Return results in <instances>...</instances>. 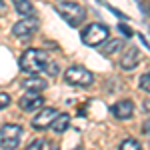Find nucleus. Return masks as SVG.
<instances>
[{
    "label": "nucleus",
    "instance_id": "obj_1",
    "mask_svg": "<svg viewBox=\"0 0 150 150\" xmlns=\"http://www.w3.org/2000/svg\"><path fill=\"white\" fill-rule=\"evenodd\" d=\"M48 64H50L48 54L38 48H28L20 56V68L28 74H38L42 70H48Z\"/></svg>",
    "mask_w": 150,
    "mask_h": 150
},
{
    "label": "nucleus",
    "instance_id": "obj_2",
    "mask_svg": "<svg viewBox=\"0 0 150 150\" xmlns=\"http://www.w3.org/2000/svg\"><path fill=\"white\" fill-rule=\"evenodd\" d=\"M56 10L70 26H78L86 18V10H84V6L78 4V2H66V0H62V2L56 4Z\"/></svg>",
    "mask_w": 150,
    "mask_h": 150
},
{
    "label": "nucleus",
    "instance_id": "obj_3",
    "mask_svg": "<svg viewBox=\"0 0 150 150\" xmlns=\"http://www.w3.org/2000/svg\"><path fill=\"white\" fill-rule=\"evenodd\" d=\"M22 138V128L18 124H4L0 128V148L2 150H16Z\"/></svg>",
    "mask_w": 150,
    "mask_h": 150
},
{
    "label": "nucleus",
    "instance_id": "obj_4",
    "mask_svg": "<svg viewBox=\"0 0 150 150\" xmlns=\"http://www.w3.org/2000/svg\"><path fill=\"white\" fill-rule=\"evenodd\" d=\"M64 80L68 82L70 86H78V88H86L94 82V76L90 70L82 68V66H70L64 72Z\"/></svg>",
    "mask_w": 150,
    "mask_h": 150
},
{
    "label": "nucleus",
    "instance_id": "obj_5",
    "mask_svg": "<svg viewBox=\"0 0 150 150\" xmlns=\"http://www.w3.org/2000/svg\"><path fill=\"white\" fill-rule=\"evenodd\" d=\"M108 40V28L104 24H90L84 32H82V42L86 46H98Z\"/></svg>",
    "mask_w": 150,
    "mask_h": 150
},
{
    "label": "nucleus",
    "instance_id": "obj_6",
    "mask_svg": "<svg viewBox=\"0 0 150 150\" xmlns=\"http://www.w3.org/2000/svg\"><path fill=\"white\" fill-rule=\"evenodd\" d=\"M42 104H44L42 94L32 92V90H26V94L18 100V106L22 108L24 112H34V110H38V108H42Z\"/></svg>",
    "mask_w": 150,
    "mask_h": 150
},
{
    "label": "nucleus",
    "instance_id": "obj_7",
    "mask_svg": "<svg viewBox=\"0 0 150 150\" xmlns=\"http://www.w3.org/2000/svg\"><path fill=\"white\" fill-rule=\"evenodd\" d=\"M38 28V20L36 18H22L12 26V34L16 38H28L30 34H34Z\"/></svg>",
    "mask_w": 150,
    "mask_h": 150
},
{
    "label": "nucleus",
    "instance_id": "obj_8",
    "mask_svg": "<svg viewBox=\"0 0 150 150\" xmlns=\"http://www.w3.org/2000/svg\"><path fill=\"white\" fill-rule=\"evenodd\" d=\"M60 114L56 108H42L38 114L32 118V126L36 128V130H42V128H48L52 122H54V118Z\"/></svg>",
    "mask_w": 150,
    "mask_h": 150
},
{
    "label": "nucleus",
    "instance_id": "obj_9",
    "mask_svg": "<svg viewBox=\"0 0 150 150\" xmlns=\"http://www.w3.org/2000/svg\"><path fill=\"white\" fill-rule=\"evenodd\" d=\"M138 62H140V52H138V48H134V46H130L120 58V66L124 70H134L138 66Z\"/></svg>",
    "mask_w": 150,
    "mask_h": 150
},
{
    "label": "nucleus",
    "instance_id": "obj_10",
    "mask_svg": "<svg viewBox=\"0 0 150 150\" xmlns=\"http://www.w3.org/2000/svg\"><path fill=\"white\" fill-rule=\"evenodd\" d=\"M132 112H134V104H132V100H118V102L112 106V114H114L118 120H126V118H130Z\"/></svg>",
    "mask_w": 150,
    "mask_h": 150
},
{
    "label": "nucleus",
    "instance_id": "obj_11",
    "mask_svg": "<svg viewBox=\"0 0 150 150\" xmlns=\"http://www.w3.org/2000/svg\"><path fill=\"white\" fill-rule=\"evenodd\" d=\"M22 86L26 88V90L40 92V90H44V88L48 86V82L44 80V78H38V76H34V74H32V78H26V80L22 82Z\"/></svg>",
    "mask_w": 150,
    "mask_h": 150
},
{
    "label": "nucleus",
    "instance_id": "obj_12",
    "mask_svg": "<svg viewBox=\"0 0 150 150\" xmlns=\"http://www.w3.org/2000/svg\"><path fill=\"white\" fill-rule=\"evenodd\" d=\"M120 48H122V40H120V38L106 40V42H102V54L104 56H112V54H116Z\"/></svg>",
    "mask_w": 150,
    "mask_h": 150
},
{
    "label": "nucleus",
    "instance_id": "obj_13",
    "mask_svg": "<svg viewBox=\"0 0 150 150\" xmlns=\"http://www.w3.org/2000/svg\"><path fill=\"white\" fill-rule=\"evenodd\" d=\"M68 124H70V116H68V114H64V112H60V114L54 118V122H52L50 126H52V130H54V132L62 134V132L68 128Z\"/></svg>",
    "mask_w": 150,
    "mask_h": 150
},
{
    "label": "nucleus",
    "instance_id": "obj_14",
    "mask_svg": "<svg viewBox=\"0 0 150 150\" xmlns=\"http://www.w3.org/2000/svg\"><path fill=\"white\" fill-rule=\"evenodd\" d=\"M14 2V8L18 14H22V16H30L34 8H32V4H30V0H12Z\"/></svg>",
    "mask_w": 150,
    "mask_h": 150
},
{
    "label": "nucleus",
    "instance_id": "obj_15",
    "mask_svg": "<svg viewBox=\"0 0 150 150\" xmlns=\"http://www.w3.org/2000/svg\"><path fill=\"white\" fill-rule=\"evenodd\" d=\"M118 150H142V146H140V142L138 140H134V138H126L122 144H120V148Z\"/></svg>",
    "mask_w": 150,
    "mask_h": 150
},
{
    "label": "nucleus",
    "instance_id": "obj_16",
    "mask_svg": "<svg viewBox=\"0 0 150 150\" xmlns=\"http://www.w3.org/2000/svg\"><path fill=\"white\" fill-rule=\"evenodd\" d=\"M26 150H48V142L46 140H34Z\"/></svg>",
    "mask_w": 150,
    "mask_h": 150
},
{
    "label": "nucleus",
    "instance_id": "obj_17",
    "mask_svg": "<svg viewBox=\"0 0 150 150\" xmlns=\"http://www.w3.org/2000/svg\"><path fill=\"white\" fill-rule=\"evenodd\" d=\"M140 88L146 90V92H150V72H146V74L140 78Z\"/></svg>",
    "mask_w": 150,
    "mask_h": 150
},
{
    "label": "nucleus",
    "instance_id": "obj_18",
    "mask_svg": "<svg viewBox=\"0 0 150 150\" xmlns=\"http://www.w3.org/2000/svg\"><path fill=\"white\" fill-rule=\"evenodd\" d=\"M8 104H10V96H8L6 92H0V110L6 108Z\"/></svg>",
    "mask_w": 150,
    "mask_h": 150
},
{
    "label": "nucleus",
    "instance_id": "obj_19",
    "mask_svg": "<svg viewBox=\"0 0 150 150\" xmlns=\"http://www.w3.org/2000/svg\"><path fill=\"white\" fill-rule=\"evenodd\" d=\"M142 130H144V134H146V136H150V118L146 120V122H144V126H142Z\"/></svg>",
    "mask_w": 150,
    "mask_h": 150
},
{
    "label": "nucleus",
    "instance_id": "obj_20",
    "mask_svg": "<svg viewBox=\"0 0 150 150\" xmlns=\"http://www.w3.org/2000/svg\"><path fill=\"white\" fill-rule=\"evenodd\" d=\"M118 28H120V30H122V32H124V34H132V30H130V28H128V26H124V24H118Z\"/></svg>",
    "mask_w": 150,
    "mask_h": 150
},
{
    "label": "nucleus",
    "instance_id": "obj_21",
    "mask_svg": "<svg viewBox=\"0 0 150 150\" xmlns=\"http://www.w3.org/2000/svg\"><path fill=\"white\" fill-rule=\"evenodd\" d=\"M0 14H4V2L0 0Z\"/></svg>",
    "mask_w": 150,
    "mask_h": 150
},
{
    "label": "nucleus",
    "instance_id": "obj_22",
    "mask_svg": "<svg viewBox=\"0 0 150 150\" xmlns=\"http://www.w3.org/2000/svg\"><path fill=\"white\" fill-rule=\"evenodd\" d=\"M50 150H58V146H50Z\"/></svg>",
    "mask_w": 150,
    "mask_h": 150
},
{
    "label": "nucleus",
    "instance_id": "obj_23",
    "mask_svg": "<svg viewBox=\"0 0 150 150\" xmlns=\"http://www.w3.org/2000/svg\"><path fill=\"white\" fill-rule=\"evenodd\" d=\"M148 16H150V6H148Z\"/></svg>",
    "mask_w": 150,
    "mask_h": 150
},
{
    "label": "nucleus",
    "instance_id": "obj_24",
    "mask_svg": "<svg viewBox=\"0 0 150 150\" xmlns=\"http://www.w3.org/2000/svg\"><path fill=\"white\" fill-rule=\"evenodd\" d=\"M76 150H82V148H76Z\"/></svg>",
    "mask_w": 150,
    "mask_h": 150
}]
</instances>
